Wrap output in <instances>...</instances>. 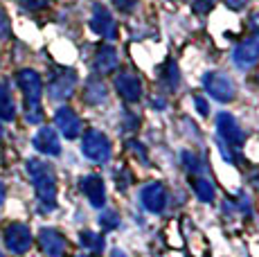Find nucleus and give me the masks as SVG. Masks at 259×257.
<instances>
[{"instance_id": "3", "label": "nucleus", "mask_w": 259, "mask_h": 257, "mask_svg": "<svg viewBox=\"0 0 259 257\" xmlns=\"http://www.w3.org/2000/svg\"><path fill=\"white\" fill-rule=\"evenodd\" d=\"M81 154L93 162H108L111 160V154H113V147H111V140L106 138V133L97 131V128H91V131L83 133L81 138Z\"/></svg>"}, {"instance_id": "15", "label": "nucleus", "mask_w": 259, "mask_h": 257, "mask_svg": "<svg viewBox=\"0 0 259 257\" xmlns=\"http://www.w3.org/2000/svg\"><path fill=\"white\" fill-rule=\"evenodd\" d=\"M34 149L46 156H59L61 154V140H59L57 131L50 126H41L34 136Z\"/></svg>"}, {"instance_id": "31", "label": "nucleus", "mask_w": 259, "mask_h": 257, "mask_svg": "<svg viewBox=\"0 0 259 257\" xmlns=\"http://www.w3.org/2000/svg\"><path fill=\"white\" fill-rule=\"evenodd\" d=\"M250 27L252 29H259V14H255V16L250 18Z\"/></svg>"}, {"instance_id": "16", "label": "nucleus", "mask_w": 259, "mask_h": 257, "mask_svg": "<svg viewBox=\"0 0 259 257\" xmlns=\"http://www.w3.org/2000/svg\"><path fill=\"white\" fill-rule=\"evenodd\" d=\"M119 59H117V52L113 46H102L97 48V52H95V59H93V66L95 70L99 72V75H108V72H113L117 68Z\"/></svg>"}, {"instance_id": "26", "label": "nucleus", "mask_w": 259, "mask_h": 257, "mask_svg": "<svg viewBox=\"0 0 259 257\" xmlns=\"http://www.w3.org/2000/svg\"><path fill=\"white\" fill-rule=\"evenodd\" d=\"M21 5L25 9H41L48 5V0H21Z\"/></svg>"}, {"instance_id": "33", "label": "nucleus", "mask_w": 259, "mask_h": 257, "mask_svg": "<svg viewBox=\"0 0 259 257\" xmlns=\"http://www.w3.org/2000/svg\"><path fill=\"white\" fill-rule=\"evenodd\" d=\"M79 257H93V255H79Z\"/></svg>"}, {"instance_id": "24", "label": "nucleus", "mask_w": 259, "mask_h": 257, "mask_svg": "<svg viewBox=\"0 0 259 257\" xmlns=\"http://www.w3.org/2000/svg\"><path fill=\"white\" fill-rule=\"evenodd\" d=\"M9 16H7V12H5L3 7H0V38H5V36H9Z\"/></svg>"}, {"instance_id": "34", "label": "nucleus", "mask_w": 259, "mask_h": 257, "mask_svg": "<svg viewBox=\"0 0 259 257\" xmlns=\"http://www.w3.org/2000/svg\"><path fill=\"white\" fill-rule=\"evenodd\" d=\"M0 257H5V255H3V253H0Z\"/></svg>"}, {"instance_id": "2", "label": "nucleus", "mask_w": 259, "mask_h": 257, "mask_svg": "<svg viewBox=\"0 0 259 257\" xmlns=\"http://www.w3.org/2000/svg\"><path fill=\"white\" fill-rule=\"evenodd\" d=\"M16 81L25 97V117L29 124L43 122V108H41V95H43V79L36 70L25 68L16 75Z\"/></svg>"}, {"instance_id": "22", "label": "nucleus", "mask_w": 259, "mask_h": 257, "mask_svg": "<svg viewBox=\"0 0 259 257\" xmlns=\"http://www.w3.org/2000/svg\"><path fill=\"white\" fill-rule=\"evenodd\" d=\"M181 156H183V165H185V169L189 172V174L192 176L203 174V160L196 154H192V151H183Z\"/></svg>"}, {"instance_id": "9", "label": "nucleus", "mask_w": 259, "mask_h": 257, "mask_svg": "<svg viewBox=\"0 0 259 257\" xmlns=\"http://www.w3.org/2000/svg\"><path fill=\"white\" fill-rule=\"evenodd\" d=\"M232 61L239 70H248L259 61V34H252L250 38L241 41L232 52Z\"/></svg>"}, {"instance_id": "7", "label": "nucleus", "mask_w": 259, "mask_h": 257, "mask_svg": "<svg viewBox=\"0 0 259 257\" xmlns=\"http://www.w3.org/2000/svg\"><path fill=\"white\" fill-rule=\"evenodd\" d=\"M140 203L151 215H160L167 207V187L162 183H147L140 190Z\"/></svg>"}, {"instance_id": "30", "label": "nucleus", "mask_w": 259, "mask_h": 257, "mask_svg": "<svg viewBox=\"0 0 259 257\" xmlns=\"http://www.w3.org/2000/svg\"><path fill=\"white\" fill-rule=\"evenodd\" d=\"M5 194H7V190H5V183L0 181V205L5 203Z\"/></svg>"}, {"instance_id": "10", "label": "nucleus", "mask_w": 259, "mask_h": 257, "mask_svg": "<svg viewBox=\"0 0 259 257\" xmlns=\"http://www.w3.org/2000/svg\"><path fill=\"white\" fill-rule=\"evenodd\" d=\"M91 27L93 32H97L102 38L106 41H113L117 36V25H115V18L111 16L104 5H95L93 7V16H91Z\"/></svg>"}, {"instance_id": "13", "label": "nucleus", "mask_w": 259, "mask_h": 257, "mask_svg": "<svg viewBox=\"0 0 259 257\" xmlns=\"http://www.w3.org/2000/svg\"><path fill=\"white\" fill-rule=\"evenodd\" d=\"M79 187H81V192L86 194V199L91 201V205L102 210L104 203H106V187H104L102 176H97V174L83 176V179L79 181Z\"/></svg>"}, {"instance_id": "21", "label": "nucleus", "mask_w": 259, "mask_h": 257, "mask_svg": "<svg viewBox=\"0 0 259 257\" xmlns=\"http://www.w3.org/2000/svg\"><path fill=\"white\" fill-rule=\"evenodd\" d=\"M160 81L165 83L169 91H176L178 83H181V72H178V66L174 61H167L165 68H162V75H160Z\"/></svg>"}, {"instance_id": "6", "label": "nucleus", "mask_w": 259, "mask_h": 257, "mask_svg": "<svg viewBox=\"0 0 259 257\" xmlns=\"http://www.w3.org/2000/svg\"><path fill=\"white\" fill-rule=\"evenodd\" d=\"M217 131L221 136V142H228V147H241L246 140V133L239 126L237 117L230 113H219L217 117Z\"/></svg>"}, {"instance_id": "12", "label": "nucleus", "mask_w": 259, "mask_h": 257, "mask_svg": "<svg viewBox=\"0 0 259 257\" xmlns=\"http://www.w3.org/2000/svg\"><path fill=\"white\" fill-rule=\"evenodd\" d=\"M38 246H41L43 253L48 257H63L66 255V248H68V241L59 230L43 228L38 232Z\"/></svg>"}, {"instance_id": "23", "label": "nucleus", "mask_w": 259, "mask_h": 257, "mask_svg": "<svg viewBox=\"0 0 259 257\" xmlns=\"http://www.w3.org/2000/svg\"><path fill=\"white\" fill-rule=\"evenodd\" d=\"M99 226H102V230H115L119 226V215L115 210H104L99 215Z\"/></svg>"}, {"instance_id": "17", "label": "nucleus", "mask_w": 259, "mask_h": 257, "mask_svg": "<svg viewBox=\"0 0 259 257\" xmlns=\"http://www.w3.org/2000/svg\"><path fill=\"white\" fill-rule=\"evenodd\" d=\"M106 97H108V91H106L102 79H97V77L88 79L86 86H83V100L88 104H93V106H97V104L106 102Z\"/></svg>"}, {"instance_id": "29", "label": "nucleus", "mask_w": 259, "mask_h": 257, "mask_svg": "<svg viewBox=\"0 0 259 257\" xmlns=\"http://www.w3.org/2000/svg\"><path fill=\"white\" fill-rule=\"evenodd\" d=\"M246 3H248V0H226V5L230 9H243V7H246Z\"/></svg>"}, {"instance_id": "20", "label": "nucleus", "mask_w": 259, "mask_h": 257, "mask_svg": "<svg viewBox=\"0 0 259 257\" xmlns=\"http://www.w3.org/2000/svg\"><path fill=\"white\" fill-rule=\"evenodd\" d=\"M79 241H81L83 248L93 250V253H102L104 250V237L95 230H81L79 232Z\"/></svg>"}, {"instance_id": "1", "label": "nucleus", "mask_w": 259, "mask_h": 257, "mask_svg": "<svg viewBox=\"0 0 259 257\" xmlns=\"http://www.w3.org/2000/svg\"><path fill=\"white\" fill-rule=\"evenodd\" d=\"M27 174H29L34 190H36L41 212L54 210V205H57V179H54V169L46 160H41V158H32V160H27Z\"/></svg>"}, {"instance_id": "11", "label": "nucleus", "mask_w": 259, "mask_h": 257, "mask_svg": "<svg viewBox=\"0 0 259 257\" xmlns=\"http://www.w3.org/2000/svg\"><path fill=\"white\" fill-rule=\"evenodd\" d=\"M115 91L119 93L124 102L133 104V102H140L142 97V81L138 75L133 72H119L115 77Z\"/></svg>"}, {"instance_id": "5", "label": "nucleus", "mask_w": 259, "mask_h": 257, "mask_svg": "<svg viewBox=\"0 0 259 257\" xmlns=\"http://www.w3.org/2000/svg\"><path fill=\"white\" fill-rule=\"evenodd\" d=\"M74 86H77V72L70 70V68H61L48 83V93L52 100L61 102V100H68L72 97L74 93Z\"/></svg>"}, {"instance_id": "19", "label": "nucleus", "mask_w": 259, "mask_h": 257, "mask_svg": "<svg viewBox=\"0 0 259 257\" xmlns=\"http://www.w3.org/2000/svg\"><path fill=\"white\" fill-rule=\"evenodd\" d=\"M14 117H16V104H14V97L9 93V86L0 81V120L12 122Z\"/></svg>"}, {"instance_id": "8", "label": "nucleus", "mask_w": 259, "mask_h": 257, "mask_svg": "<svg viewBox=\"0 0 259 257\" xmlns=\"http://www.w3.org/2000/svg\"><path fill=\"white\" fill-rule=\"evenodd\" d=\"M5 246L14 255H23L32 246V232L25 224H9L5 230Z\"/></svg>"}, {"instance_id": "18", "label": "nucleus", "mask_w": 259, "mask_h": 257, "mask_svg": "<svg viewBox=\"0 0 259 257\" xmlns=\"http://www.w3.org/2000/svg\"><path fill=\"white\" fill-rule=\"evenodd\" d=\"M189 181H192V190H194V194H196V199L203 201V203H212V201H214V194H217V190H214L212 181L207 179V176H203V174L192 176Z\"/></svg>"}, {"instance_id": "14", "label": "nucleus", "mask_w": 259, "mask_h": 257, "mask_svg": "<svg viewBox=\"0 0 259 257\" xmlns=\"http://www.w3.org/2000/svg\"><path fill=\"white\" fill-rule=\"evenodd\" d=\"M54 122H57L59 131L68 138V140H74V138L81 133V120L79 115L72 111L70 106H61L57 113H54Z\"/></svg>"}, {"instance_id": "28", "label": "nucleus", "mask_w": 259, "mask_h": 257, "mask_svg": "<svg viewBox=\"0 0 259 257\" xmlns=\"http://www.w3.org/2000/svg\"><path fill=\"white\" fill-rule=\"evenodd\" d=\"M113 3H115L117 9H122V12H131V9L136 7L138 0H113Z\"/></svg>"}, {"instance_id": "4", "label": "nucleus", "mask_w": 259, "mask_h": 257, "mask_svg": "<svg viewBox=\"0 0 259 257\" xmlns=\"http://www.w3.org/2000/svg\"><path fill=\"white\" fill-rule=\"evenodd\" d=\"M203 88L210 97H214L217 102H232L237 95V86L226 72H219V70H212V72H205L203 75Z\"/></svg>"}, {"instance_id": "27", "label": "nucleus", "mask_w": 259, "mask_h": 257, "mask_svg": "<svg viewBox=\"0 0 259 257\" xmlns=\"http://www.w3.org/2000/svg\"><path fill=\"white\" fill-rule=\"evenodd\" d=\"M194 104H196V108H198V113H201V115H210V108H207V102L203 100L201 95L194 97Z\"/></svg>"}, {"instance_id": "32", "label": "nucleus", "mask_w": 259, "mask_h": 257, "mask_svg": "<svg viewBox=\"0 0 259 257\" xmlns=\"http://www.w3.org/2000/svg\"><path fill=\"white\" fill-rule=\"evenodd\" d=\"M111 257H126V253H124V250H119V248H115L111 253Z\"/></svg>"}, {"instance_id": "25", "label": "nucleus", "mask_w": 259, "mask_h": 257, "mask_svg": "<svg viewBox=\"0 0 259 257\" xmlns=\"http://www.w3.org/2000/svg\"><path fill=\"white\" fill-rule=\"evenodd\" d=\"M210 9H212V0H196L194 3V12H198V14H205Z\"/></svg>"}]
</instances>
